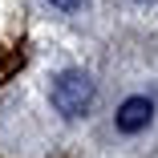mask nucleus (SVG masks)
<instances>
[{
	"label": "nucleus",
	"instance_id": "obj_1",
	"mask_svg": "<svg viewBox=\"0 0 158 158\" xmlns=\"http://www.w3.org/2000/svg\"><path fill=\"white\" fill-rule=\"evenodd\" d=\"M89 106H93V81H89V73L65 69L53 81V110L61 118H81Z\"/></svg>",
	"mask_w": 158,
	"mask_h": 158
},
{
	"label": "nucleus",
	"instance_id": "obj_2",
	"mask_svg": "<svg viewBox=\"0 0 158 158\" xmlns=\"http://www.w3.org/2000/svg\"><path fill=\"white\" fill-rule=\"evenodd\" d=\"M150 118H154V102L150 98H126L118 106V114H114V126L122 134H142L150 126Z\"/></svg>",
	"mask_w": 158,
	"mask_h": 158
},
{
	"label": "nucleus",
	"instance_id": "obj_3",
	"mask_svg": "<svg viewBox=\"0 0 158 158\" xmlns=\"http://www.w3.org/2000/svg\"><path fill=\"white\" fill-rule=\"evenodd\" d=\"M53 8H61V12H73V8H81V0H49Z\"/></svg>",
	"mask_w": 158,
	"mask_h": 158
},
{
	"label": "nucleus",
	"instance_id": "obj_4",
	"mask_svg": "<svg viewBox=\"0 0 158 158\" xmlns=\"http://www.w3.org/2000/svg\"><path fill=\"white\" fill-rule=\"evenodd\" d=\"M138 4H150V0H138Z\"/></svg>",
	"mask_w": 158,
	"mask_h": 158
}]
</instances>
